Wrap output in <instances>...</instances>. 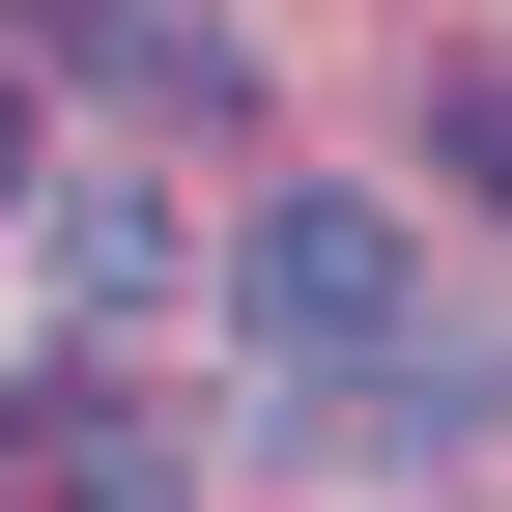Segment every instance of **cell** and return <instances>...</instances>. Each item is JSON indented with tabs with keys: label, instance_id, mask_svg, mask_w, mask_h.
Wrapping results in <instances>:
<instances>
[{
	"label": "cell",
	"instance_id": "3957f363",
	"mask_svg": "<svg viewBox=\"0 0 512 512\" xmlns=\"http://www.w3.org/2000/svg\"><path fill=\"white\" fill-rule=\"evenodd\" d=\"M57 57H86V86H143V114H228L256 57H228V0H29Z\"/></svg>",
	"mask_w": 512,
	"mask_h": 512
},
{
	"label": "cell",
	"instance_id": "5b68a950",
	"mask_svg": "<svg viewBox=\"0 0 512 512\" xmlns=\"http://www.w3.org/2000/svg\"><path fill=\"white\" fill-rule=\"evenodd\" d=\"M0 200H29V86H0Z\"/></svg>",
	"mask_w": 512,
	"mask_h": 512
},
{
	"label": "cell",
	"instance_id": "7a4b0ae2",
	"mask_svg": "<svg viewBox=\"0 0 512 512\" xmlns=\"http://www.w3.org/2000/svg\"><path fill=\"white\" fill-rule=\"evenodd\" d=\"M0 512H200V456H171V399L114 342H57L29 399H0Z\"/></svg>",
	"mask_w": 512,
	"mask_h": 512
},
{
	"label": "cell",
	"instance_id": "6da1fadb",
	"mask_svg": "<svg viewBox=\"0 0 512 512\" xmlns=\"http://www.w3.org/2000/svg\"><path fill=\"white\" fill-rule=\"evenodd\" d=\"M228 313L313 370V399H456V370H427V256H399V200H342V171H313V200H256Z\"/></svg>",
	"mask_w": 512,
	"mask_h": 512
},
{
	"label": "cell",
	"instance_id": "277c9868",
	"mask_svg": "<svg viewBox=\"0 0 512 512\" xmlns=\"http://www.w3.org/2000/svg\"><path fill=\"white\" fill-rule=\"evenodd\" d=\"M171 285V200H143V171H86V200H57V313H86V342H114V313H143Z\"/></svg>",
	"mask_w": 512,
	"mask_h": 512
}]
</instances>
